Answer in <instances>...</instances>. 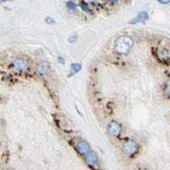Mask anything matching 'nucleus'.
I'll return each instance as SVG.
<instances>
[{
	"mask_svg": "<svg viewBox=\"0 0 170 170\" xmlns=\"http://www.w3.org/2000/svg\"><path fill=\"white\" fill-rule=\"evenodd\" d=\"M133 45V40L129 36L119 37L115 44V49L120 54H127L129 52Z\"/></svg>",
	"mask_w": 170,
	"mask_h": 170,
	"instance_id": "f257e3e1",
	"label": "nucleus"
},
{
	"mask_svg": "<svg viewBox=\"0 0 170 170\" xmlns=\"http://www.w3.org/2000/svg\"><path fill=\"white\" fill-rule=\"evenodd\" d=\"M138 148H139L138 144L134 140H128L122 145V150L128 156L135 154L138 150Z\"/></svg>",
	"mask_w": 170,
	"mask_h": 170,
	"instance_id": "f03ea898",
	"label": "nucleus"
},
{
	"mask_svg": "<svg viewBox=\"0 0 170 170\" xmlns=\"http://www.w3.org/2000/svg\"><path fill=\"white\" fill-rule=\"evenodd\" d=\"M13 67L15 70L19 72H23L28 68V63L23 58H17L14 61Z\"/></svg>",
	"mask_w": 170,
	"mask_h": 170,
	"instance_id": "7ed1b4c3",
	"label": "nucleus"
},
{
	"mask_svg": "<svg viewBox=\"0 0 170 170\" xmlns=\"http://www.w3.org/2000/svg\"><path fill=\"white\" fill-rule=\"evenodd\" d=\"M107 131L111 136H118L121 132V128L119 123L116 121H111L107 127Z\"/></svg>",
	"mask_w": 170,
	"mask_h": 170,
	"instance_id": "20e7f679",
	"label": "nucleus"
},
{
	"mask_svg": "<svg viewBox=\"0 0 170 170\" xmlns=\"http://www.w3.org/2000/svg\"><path fill=\"white\" fill-rule=\"evenodd\" d=\"M149 19V14L146 11H141L137 15V16L130 22V24H136L139 22H144Z\"/></svg>",
	"mask_w": 170,
	"mask_h": 170,
	"instance_id": "39448f33",
	"label": "nucleus"
},
{
	"mask_svg": "<svg viewBox=\"0 0 170 170\" xmlns=\"http://www.w3.org/2000/svg\"><path fill=\"white\" fill-rule=\"evenodd\" d=\"M86 160L88 164L90 165H95L98 162V157L96 152L94 151H89L87 154H86Z\"/></svg>",
	"mask_w": 170,
	"mask_h": 170,
	"instance_id": "423d86ee",
	"label": "nucleus"
},
{
	"mask_svg": "<svg viewBox=\"0 0 170 170\" xmlns=\"http://www.w3.org/2000/svg\"><path fill=\"white\" fill-rule=\"evenodd\" d=\"M76 149L82 155H86L87 154L89 151H90V147H89V144H87L86 142L85 141H80L79 142L77 145H76Z\"/></svg>",
	"mask_w": 170,
	"mask_h": 170,
	"instance_id": "0eeeda50",
	"label": "nucleus"
},
{
	"mask_svg": "<svg viewBox=\"0 0 170 170\" xmlns=\"http://www.w3.org/2000/svg\"><path fill=\"white\" fill-rule=\"evenodd\" d=\"M49 70V64L46 63V62H41L39 63L38 66H37V71L38 73L44 75H46L47 72Z\"/></svg>",
	"mask_w": 170,
	"mask_h": 170,
	"instance_id": "6e6552de",
	"label": "nucleus"
},
{
	"mask_svg": "<svg viewBox=\"0 0 170 170\" xmlns=\"http://www.w3.org/2000/svg\"><path fill=\"white\" fill-rule=\"evenodd\" d=\"M81 68V65L79 64V63H73L70 66V71H71V74H76L78 73L79 71L80 70Z\"/></svg>",
	"mask_w": 170,
	"mask_h": 170,
	"instance_id": "1a4fd4ad",
	"label": "nucleus"
},
{
	"mask_svg": "<svg viewBox=\"0 0 170 170\" xmlns=\"http://www.w3.org/2000/svg\"><path fill=\"white\" fill-rule=\"evenodd\" d=\"M67 7H68V9L70 10H75L77 9L76 3H74L73 1H68V2L67 3Z\"/></svg>",
	"mask_w": 170,
	"mask_h": 170,
	"instance_id": "9d476101",
	"label": "nucleus"
},
{
	"mask_svg": "<svg viewBox=\"0 0 170 170\" xmlns=\"http://www.w3.org/2000/svg\"><path fill=\"white\" fill-rule=\"evenodd\" d=\"M79 6H80V8L84 10V11H90V9H89V6H88V4L86 3V2H84V1H81L80 3H79Z\"/></svg>",
	"mask_w": 170,
	"mask_h": 170,
	"instance_id": "9b49d317",
	"label": "nucleus"
},
{
	"mask_svg": "<svg viewBox=\"0 0 170 170\" xmlns=\"http://www.w3.org/2000/svg\"><path fill=\"white\" fill-rule=\"evenodd\" d=\"M165 92L166 94L170 97V79L167 81V84H166V88H165Z\"/></svg>",
	"mask_w": 170,
	"mask_h": 170,
	"instance_id": "f8f14e48",
	"label": "nucleus"
},
{
	"mask_svg": "<svg viewBox=\"0 0 170 170\" xmlns=\"http://www.w3.org/2000/svg\"><path fill=\"white\" fill-rule=\"evenodd\" d=\"M45 22L47 24H50V25H52V24H54V23H55V20H54L53 18H52V17H50V16L46 17L45 20Z\"/></svg>",
	"mask_w": 170,
	"mask_h": 170,
	"instance_id": "ddd939ff",
	"label": "nucleus"
},
{
	"mask_svg": "<svg viewBox=\"0 0 170 170\" xmlns=\"http://www.w3.org/2000/svg\"><path fill=\"white\" fill-rule=\"evenodd\" d=\"M76 40H77V35H75V34L70 35L69 38H68V41L70 43H75V42H76Z\"/></svg>",
	"mask_w": 170,
	"mask_h": 170,
	"instance_id": "4468645a",
	"label": "nucleus"
},
{
	"mask_svg": "<svg viewBox=\"0 0 170 170\" xmlns=\"http://www.w3.org/2000/svg\"><path fill=\"white\" fill-rule=\"evenodd\" d=\"M157 1L162 4H169L170 3V0H157Z\"/></svg>",
	"mask_w": 170,
	"mask_h": 170,
	"instance_id": "2eb2a0df",
	"label": "nucleus"
},
{
	"mask_svg": "<svg viewBox=\"0 0 170 170\" xmlns=\"http://www.w3.org/2000/svg\"><path fill=\"white\" fill-rule=\"evenodd\" d=\"M58 61L60 62V63H62V64H63L64 63V59L63 58V57H58Z\"/></svg>",
	"mask_w": 170,
	"mask_h": 170,
	"instance_id": "dca6fc26",
	"label": "nucleus"
},
{
	"mask_svg": "<svg viewBox=\"0 0 170 170\" xmlns=\"http://www.w3.org/2000/svg\"><path fill=\"white\" fill-rule=\"evenodd\" d=\"M110 3H116V2H117L118 0H108Z\"/></svg>",
	"mask_w": 170,
	"mask_h": 170,
	"instance_id": "f3484780",
	"label": "nucleus"
},
{
	"mask_svg": "<svg viewBox=\"0 0 170 170\" xmlns=\"http://www.w3.org/2000/svg\"><path fill=\"white\" fill-rule=\"evenodd\" d=\"M3 2H5V1H11V0H2Z\"/></svg>",
	"mask_w": 170,
	"mask_h": 170,
	"instance_id": "a211bd4d",
	"label": "nucleus"
}]
</instances>
